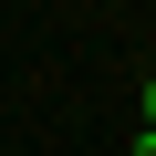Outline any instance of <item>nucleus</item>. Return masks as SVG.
<instances>
[{"mask_svg":"<svg viewBox=\"0 0 156 156\" xmlns=\"http://www.w3.org/2000/svg\"><path fill=\"white\" fill-rule=\"evenodd\" d=\"M135 104H146V125H156V73H146V94H135Z\"/></svg>","mask_w":156,"mask_h":156,"instance_id":"obj_1","label":"nucleus"},{"mask_svg":"<svg viewBox=\"0 0 156 156\" xmlns=\"http://www.w3.org/2000/svg\"><path fill=\"white\" fill-rule=\"evenodd\" d=\"M125 156H156V125H146V135H135V146H125Z\"/></svg>","mask_w":156,"mask_h":156,"instance_id":"obj_2","label":"nucleus"}]
</instances>
